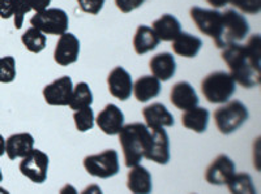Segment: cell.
Instances as JSON below:
<instances>
[{
	"mask_svg": "<svg viewBox=\"0 0 261 194\" xmlns=\"http://www.w3.org/2000/svg\"><path fill=\"white\" fill-rule=\"evenodd\" d=\"M222 59L230 68L232 79L251 89L261 82V37L253 34L246 44L230 43L222 50Z\"/></svg>",
	"mask_w": 261,
	"mask_h": 194,
	"instance_id": "cell-1",
	"label": "cell"
},
{
	"mask_svg": "<svg viewBox=\"0 0 261 194\" xmlns=\"http://www.w3.org/2000/svg\"><path fill=\"white\" fill-rule=\"evenodd\" d=\"M118 135L125 165L130 168L140 164L149 149L150 129L143 123H132L124 125Z\"/></svg>",
	"mask_w": 261,
	"mask_h": 194,
	"instance_id": "cell-2",
	"label": "cell"
},
{
	"mask_svg": "<svg viewBox=\"0 0 261 194\" xmlns=\"http://www.w3.org/2000/svg\"><path fill=\"white\" fill-rule=\"evenodd\" d=\"M237 90V82L231 74L223 71L209 73L202 79L201 91L209 103L223 104L230 100Z\"/></svg>",
	"mask_w": 261,
	"mask_h": 194,
	"instance_id": "cell-3",
	"label": "cell"
},
{
	"mask_svg": "<svg viewBox=\"0 0 261 194\" xmlns=\"http://www.w3.org/2000/svg\"><path fill=\"white\" fill-rule=\"evenodd\" d=\"M248 108L241 100H230L214 111V123L222 134H231L248 120Z\"/></svg>",
	"mask_w": 261,
	"mask_h": 194,
	"instance_id": "cell-4",
	"label": "cell"
},
{
	"mask_svg": "<svg viewBox=\"0 0 261 194\" xmlns=\"http://www.w3.org/2000/svg\"><path fill=\"white\" fill-rule=\"evenodd\" d=\"M83 165L90 176L98 179H110L119 174V154L114 149H107L99 154H93L84 158Z\"/></svg>",
	"mask_w": 261,
	"mask_h": 194,
	"instance_id": "cell-5",
	"label": "cell"
},
{
	"mask_svg": "<svg viewBox=\"0 0 261 194\" xmlns=\"http://www.w3.org/2000/svg\"><path fill=\"white\" fill-rule=\"evenodd\" d=\"M249 33V25L243 15L234 9H226L222 13V34L218 48H223L230 43L243 41Z\"/></svg>",
	"mask_w": 261,
	"mask_h": 194,
	"instance_id": "cell-6",
	"label": "cell"
},
{
	"mask_svg": "<svg viewBox=\"0 0 261 194\" xmlns=\"http://www.w3.org/2000/svg\"><path fill=\"white\" fill-rule=\"evenodd\" d=\"M30 25L41 30L43 34L62 36L67 33L69 18L65 11L60 8H47L46 11L36 13L30 18Z\"/></svg>",
	"mask_w": 261,
	"mask_h": 194,
	"instance_id": "cell-7",
	"label": "cell"
},
{
	"mask_svg": "<svg viewBox=\"0 0 261 194\" xmlns=\"http://www.w3.org/2000/svg\"><path fill=\"white\" fill-rule=\"evenodd\" d=\"M190 15L197 29L205 36L211 37L218 48L222 34V13L217 9L192 7L190 9Z\"/></svg>",
	"mask_w": 261,
	"mask_h": 194,
	"instance_id": "cell-8",
	"label": "cell"
},
{
	"mask_svg": "<svg viewBox=\"0 0 261 194\" xmlns=\"http://www.w3.org/2000/svg\"><path fill=\"white\" fill-rule=\"evenodd\" d=\"M50 158L39 149H33L20 162V172L34 184H43L47 180Z\"/></svg>",
	"mask_w": 261,
	"mask_h": 194,
	"instance_id": "cell-9",
	"label": "cell"
},
{
	"mask_svg": "<svg viewBox=\"0 0 261 194\" xmlns=\"http://www.w3.org/2000/svg\"><path fill=\"white\" fill-rule=\"evenodd\" d=\"M235 174L237 165L234 160L226 154H220L205 171V180L211 185H226Z\"/></svg>",
	"mask_w": 261,
	"mask_h": 194,
	"instance_id": "cell-10",
	"label": "cell"
},
{
	"mask_svg": "<svg viewBox=\"0 0 261 194\" xmlns=\"http://www.w3.org/2000/svg\"><path fill=\"white\" fill-rule=\"evenodd\" d=\"M150 129V144L145 154L148 160L161 165L170 162V140L169 134L163 128H149Z\"/></svg>",
	"mask_w": 261,
	"mask_h": 194,
	"instance_id": "cell-11",
	"label": "cell"
},
{
	"mask_svg": "<svg viewBox=\"0 0 261 194\" xmlns=\"http://www.w3.org/2000/svg\"><path fill=\"white\" fill-rule=\"evenodd\" d=\"M73 91L71 77L62 76L43 89V98L50 106H68Z\"/></svg>",
	"mask_w": 261,
	"mask_h": 194,
	"instance_id": "cell-12",
	"label": "cell"
},
{
	"mask_svg": "<svg viewBox=\"0 0 261 194\" xmlns=\"http://www.w3.org/2000/svg\"><path fill=\"white\" fill-rule=\"evenodd\" d=\"M80 55V41L72 33H64L59 37L54 50V60L62 67L77 62Z\"/></svg>",
	"mask_w": 261,
	"mask_h": 194,
	"instance_id": "cell-13",
	"label": "cell"
},
{
	"mask_svg": "<svg viewBox=\"0 0 261 194\" xmlns=\"http://www.w3.org/2000/svg\"><path fill=\"white\" fill-rule=\"evenodd\" d=\"M107 85L109 91L116 99L125 102L129 99L134 90V82L132 77L128 73L127 69L123 67H115L107 76Z\"/></svg>",
	"mask_w": 261,
	"mask_h": 194,
	"instance_id": "cell-14",
	"label": "cell"
},
{
	"mask_svg": "<svg viewBox=\"0 0 261 194\" xmlns=\"http://www.w3.org/2000/svg\"><path fill=\"white\" fill-rule=\"evenodd\" d=\"M95 123L105 134L118 135L124 127V114L116 104L109 103L98 114Z\"/></svg>",
	"mask_w": 261,
	"mask_h": 194,
	"instance_id": "cell-15",
	"label": "cell"
},
{
	"mask_svg": "<svg viewBox=\"0 0 261 194\" xmlns=\"http://www.w3.org/2000/svg\"><path fill=\"white\" fill-rule=\"evenodd\" d=\"M170 100L176 108L181 109V111H187L199 104L197 93L187 81H179L172 86L171 93H170Z\"/></svg>",
	"mask_w": 261,
	"mask_h": 194,
	"instance_id": "cell-16",
	"label": "cell"
},
{
	"mask_svg": "<svg viewBox=\"0 0 261 194\" xmlns=\"http://www.w3.org/2000/svg\"><path fill=\"white\" fill-rule=\"evenodd\" d=\"M127 188L132 194H151L153 181L148 168L140 164L130 167L127 175Z\"/></svg>",
	"mask_w": 261,
	"mask_h": 194,
	"instance_id": "cell-17",
	"label": "cell"
},
{
	"mask_svg": "<svg viewBox=\"0 0 261 194\" xmlns=\"http://www.w3.org/2000/svg\"><path fill=\"white\" fill-rule=\"evenodd\" d=\"M34 149V138L30 133H16L6 140V154L9 160L24 158Z\"/></svg>",
	"mask_w": 261,
	"mask_h": 194,
	"instance_id": "cell-18",
	"label": "cell"
},
{
	"mask_svg": "<svg viewBox=\"0 0 261 194\" xmlns=\"http://www.w3.org/2000/svg\"><path fill=\"white\" fill-rule=\"evenodd\" d=\"M148 128H169L175 124L174 115L162 103H151L143 109Z\"/></svg>",
	"mask_w": 261,
	"mask_h": 194,
	"instance_id": "cell-19",
	"label": "cell"
},
{
	"mask_svg": "<svg viewBox=\"0 0 261 194\" xmlns=\"http://www.w3.org/2000/svg\"><path fill=\"white\" fill-rule=\"evenodd\" d=\"M151 74L160 81H169L176 72L175 58L170 52H161L154 55L149 62Z\"/></svg>",
	"mask_w": 261,
	"mask_h": 194,
	"instance_id": "cell-20",
	"label": "cell"
},
{
	"mask_svg": "<svg viewBox=\"0 0 261 194\" xmlns=\"http://www.w3.org/2000/svg\"><path fill=\"white\" fill-rule=\"evenodd\" d=\"M151 29L154 30L160 41L172 42L180 34L181 25L175 16L165 13L153 22Z\"/></svg>",
	"mask_w": 261,
	"mask_h": 194,
	"instance_id": "cell-21",
	"label": "cell"
},
{
	"mask_svg": "<svg viewBox=\"0 0 261 194\" xmlns=\"http://www.w3.org/2000/svg\"><path fill=\"white\" fill-rule=\"evenodd\" d=\"M171 47L172 51L181 58H195L201 50L202 41L190 33L180 32V34L172 41Z\"/></svg>",
	"mask_w": 261,
	"mask_h": 194,
	"instance_id": "cell-22",
	"label": "cell"
},
{
	"mask_svg": "<svg viewBox=\"0 0 261 194\" xmlns=\"http://www.w3.org/2000/svg\"><path fill=\"white\" fill-rule=\"evenodd\" d=\"M209 123V111L204 107L196 106L193 108L184 111L181 115V124L186 129H190L195 133L206 132Z\"/></svg>",
	"mask_w": 261,
	"mask_h": 194,
	"instance_id": "cell-23",
	"label": "cell"
},
{
	"mask_svg": "<svg viewBox=\"0 0 261 194\" xmlns=\"http://www.w3.org/2000/svg\"><path fill=\"white\" fill-rule=\"evenodd\" d=\"M135 98L141 103H146L153 98H157L161 93V81L154 76H143L134 84Z\"/></svg>",
	"mask_w": 261,
	"mask_h": 194,
	"instance_id": "cell-24",
	"label": "cell"
},
{
	"mask_svg": "<svg viewBox=\"0 0 261 194\" xmlns=\"http://www.w3.org/2000/svg\"><path fill=\"white\" fill-rule=\"evenodd\" d=\"M160 42V38L150 26L140 25L136 29V33H135L134 48L137 55H144V53L155 50Z\"/></svg>",
	"mask_w": 261,
	"mask_h": 194,
	"instance_id": "cell-25",
	"label": "cell"
},
{
	"mask_svg": "<svg viewBox=\"0 0 261 194\" xmlns=\"http://www.w3.org/2000/svg\"><path fill=\"white\" fill-rule=\"evenodd\" d=\"M226 185L231 194H257L252 177L246 172L235 174Z\"/></svg>",
	"mask_w": 261,
	"mask_h": 194,
	"instance_id": "cell-26",
	"label": "cell"
},
{
	"mask_svg": "<svg viewBox=\"0 0 261 194\" xmlns=\"http://www.w3.org/2000/svg\"><path fill=\"white\" fill-rule=\"evenodd\" d=\"M93 104V93L90 90L89 85L86 82H79L77 85L73 86L72 97L69 100V108L73 111L90 107Z\"/></svg>",
	"mask_w": 261,
	"mask_h": 194,
	"instance_id": "cell-27",
	"label": "cell"
},
{
	"mask_svg": "<svg viewBox=\"0 0 261 194\" xmlns=\"http://www.w3.org/2000/svg\"><path fill=\"white\" fill-rule=\"evenodd\" d=\"M21 41H22V44L27 47V50L33 53H39L41 51L45 50L46 43H47V38H46L45 34L41 30L33 26L29 27L21 36Z\"/></svg>",
	"mask_w": 261,
	"mask_h": 194,
	"instance_id": "cell-28",
	"label": "cell"
},
{
	"mask_svg": "<svg viewBox=\"0 0 261 194\" xmlns=\"http://www.w3.org/2000/svg\"><path fill=\"white\" fill-rule=\"evenodd\" d=\"M73 121L76 125V129L81 133L89 132L93 129L95 123L94 112L92 107H85V108L77 109L73 114Z\"/></svg>",
	"mask_w": 261,
	"mask_h": 194,
	"instance_id": "cell-29",
	"label": "cell"
},
{
	"mask_svg": "<svg viewBox=\"0 0 261 194\" xmlns=\"http://www.w3.org/2000/svg\"><path fill=\"white\" fill-rule=\"evenodd\" d=\"M17 76L16 71V60L13 56H3L0 58V82L11 84Z\"/></svg>",
	"mask_w": 261,
	"mask_h": 194,
	"instance_id": "cell-30",
	"label": "cell"
},
{
	"mask_svg": "<svg viewBox=\"0 0 261 194\" xmlns=\"http://www.w3.org/2000/svg\"><path fill=\"white\" fill-rule=\"evenodd\" d=\"M32 11L30 0H16L15 11H13V21H15V27L20 30L24 25V18L28 12Z\"/></svg>",
	"mask_w": 261,
	"mask_h": 194,
	"instance_id": "cell-31",
	"label": "cell"
},
{
	"mask_svg": "<svg viewBox=\"0 0 261 194\" xmlns=\"http://www.w3.org/2000/svg\"><path fill=\"white\" fill-rule=\"evenodd\" d=\"M234 6L247 15H257L261 11V0H238Z\"/></svg>",
	"mask_w": 261,
	"mask_h": 194,
	"instance_id": "cell-32",
	"label": "cell"
},
{
	"mask_svg": "<svg viewBox=\"0 0 261 194\" xmlns=\"http://www.w3.org/2000/svg\"><path fill=\"white\" fill-rule=\"evenodd\" d=\"M106 0H77L81 11L89 15H98L101 12Z\"/></svg>",
	"mask_w": 261,
	"mask_h": 194,
	"instance_id": "cell-33",
	"label": "cell"
},
{
	"mask_svg": "<svg viewBox=\"0 0 261 194\" xmlns=\"http://www.w3.org/2000/svg\"><path fill=\"white\" fill-rule=\"evenodd\" d=\"M145 3V0H115V4L123 13H129L140 8Z\"/></svg>",
	"mask_w": 261,
	"mask_h": 194,
	"instance_id": "cell-34",
	"label": "cell"
},
{
	"mask_svg": "<svg viewBox=\"0 0 261 194\" xmlns=\"http://www.w3.org/2000/svg\"><path fill=\"white\" fill-rule=\"evenodd\" d=\"M16 0H0V17L3 20L13 17Z\"/></svg>",
	"mask_w": 261,
	"mask_h": 194,
	"instance_id": "cell-35",
	"label": "cell"
},
{
	"mask_svg": "<svg viewBox=\"0 0 261 194\" xmlns=\"http://www.w3.org/2000/svg\"><path fill=\"white\" fill-rule=\"evenodd\" d=\"M50 4L51 0H30V6H32L33 11H36V13L46 11Z\"/></svg>",
	"mask_w": 261,
	"mask_h": 194,
	"instance_id": "cell-36",
	"label": "cell"
},
{
	"mask_svg": "<svg viewBox=\"0 0 261 194\" xmlns=\"http://www.w3.org/2000/svg\"><path fill=\"white\" fill-rule=\"evenodd\" d=\"M80 194H103V191H102L101 186L97 185V184H90Z\"/></svg>",
	"mask_w": 261,
	"mask_h": 194,
	"instance_id": "cell-37",
	"label": "cell"
},
{
	"mask_svg": "<svg viewBox=\"0 0 261 194\" xmlns=\"http://www.w3.org/2000/svg\"><path fill=\"white\" fill-rule=\"evenodd\" d=\"M59 194H79V193L72 184H65V185L60 189Z\"/></svg>",
	"mask_w": 261,
	"mask_h": 194,
	"instance_id": "cell-38",
	"label": "cell"
},
{
	"mask_svg": "<svg viewBox=\"0 0 261 194\" xmlns=\"http://www.w3.org/2000/svg\"><path fill=\"white\" fill-rule=\"evenodd\" d=\"M206 2H208L213 8H221V7H225L230 3V0H206Z\"/></svg>",
	"mask_w": 261,
	"mask_h": 194,
	"instance_id": "cell-39",
	"label": "cell"
},
{
	"mask_svg": "<svg viewBox=\"0 0 261 194\" xmlns=\"http://www.w3.org/2000/svg\"><path fill=\"white\" fill-rule=\"evenodd\" d=\"M6 154V138L0 134V158Z\"/></svg>",
	"mask_w": 261,
	"mask_h": 194,
	"instance_id": "cell-40",
	"label": "cell"
},
{
	"mask_svg": "<svg viewBox=\"0 0 261 194\" xmlns=\"http://www.w3.org/2000/svg\"><path fill=\"white\" fill-rule=\"evenodd\" d=\"M0 194H11V193H9L7 189H4V188H2V186H0Z\"/></svg>",
	"mask_w": 261,
	"mask_h": 194,
	"instance_id": "cell-41",
	"label": "cell"
},
{
	"mask_svg": "<svg viewBox=\"0 0 261 194\" xmlns=\"http://www.w3.org/2000/svg\"><path fill=\"white\" fill-rule=\"evenodd\" d=\"M3 181V172H2V168H0V182Z\"/></svg>",
	"mask_w": 261,
	"mask_h": 194,
	"instance_id": "cell-42",
	"label": "cell"
},
{
	"mask_svg": "<svg viewBox=\"0 0 261 194\" xmlns=\"http://www.w3.org/2000/svg\"><path fill=\"white\" fill-rule=\"evenodd\" d=\"M237 2H238V0H230V3H231V4H234V3H237Z\"/></svg>",
	"mask_w": 261,
	"mask_h": 194,
	"instance_id": "cell-43",
	"label": "cell"
},
{
	"mask_svg": "<svg viewBox=\"0 0 261 194\" xmlns=\"http://www.w3.org/2000/svg\"><path fill=\"white\" fill-rule=\"evenodd\" d=\"M193 194H195V193H193Z\"/></svg>",
	"mask_w": 261,
	"mask_h": 194,
	"instance_id": "cell-44",
	"label": "cell"
}]
</instances>
